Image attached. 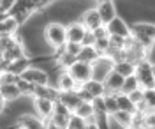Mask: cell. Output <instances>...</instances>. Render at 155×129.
<instances>
[{"label":"cell","mask_w":155,"mask_h":129,"mask_svg":"<svg viewBox=\"0 0 155 129\" xmlns=\"http://www.w3.org/2000/svg\"><path fill=\"white\" fill-rule=\"evenodd\" d=\"M141 129H150V127H141Z\"/></svg>","instance_id":"f35d334b"},{"label":"cell","mask_w":155,"mask_h":129,"mask_svg":"<svg viewBox=\"0 0 155 129\" xmlns=\"http://www.w3.org/2000/svg\"><path fill=\"white\" fill-rule=\"evenodd\" d=\"M94 48H95V51L101 55V57H104V55H106V51H107V48H109V37L95 39V42H94Z\"/></svg>","instance_id":"83f0119b"},{"label":"cell","mask_w":155,"mask_h":129,"mask_svg":"<svg viewBox=\"0 0 155 129\" xmlns=\"http://www.w3.org/2000/svg\"><path fill=\"white\" fill-rule=\"evenodd\" d=\"M94 42H95V37H94V34H92V32H85V36H83V41H81V46H94Z\"/></svg>","instance_id":"d590c367"},{"label":"cell","mask_w":155,"mask_h":129,"mask_svg":"<svg viewBox=\"0 0 155 129\" xmlns=\"http://www.w3.org/2000/svg\"><path fill=\"white\" fill-rule=\"evenodd\" d=\"M99 59H101V55L95 51L94 46H81V50L78 53V60H79V62H85L88 66H92V64L97 62Z\"/></svg>","instance_id":"ac0fdd59"},{"label":"cell","mask_w":155,"mask_h":129,"mask_svg":"<svg viewBox=\"0 0 155 129\" xmlns=\"http://www.w3.org/2000/svg\"><path fill=\"white\" fill-rule=\"evenodd\" d=\"M95 11L99 14V20L101 23L106 27L111 20H115L118 16V11H116V4L111 0H102V2H97L95 4Z\"/></svg>","instance_id":"8992f818"},{"label":"cell","mask_w":155,"mask_h":129,"mask_svg":"<svg viewBox=\"0 0 155 129\" xmlns=\"http://www.w3.org/2000/svg\"><path fill=\"white\" fill-rule=\"evenodd\" d=\"M78 21L85 27L87 32H94V30H97L99 27H102V23H101V20H99V14H97L95 7H90V9L83 11Z\"/></svg>","instance_id":"8fae6325"},{"label":"cell","mask_w":155,"mask_h":129,"mask_svg":"<svg viewBox=\"0 0 155 129\" xmlns=\"http://www.w3.org/2000/svg\"><path fill=\"white\" fill-rule=\"evenodd\" d=\"M14 124H16V127H21V129H44V122L39 119L37 115H32V113L18 115Z\"/></svg>","instance_id":"7c38bea8"},{"label":"cell","mask_w":155,"mask_h":129,"mask_svg":"<svg viewBox=\"0 0 155 129\" xmlns=\"http://www.w3.org/2000/svg\"><path fill=\"white\" fill-rule=\"evenodd\" d=\"M92 34H94V37H95V39H102V37H109V36H107V30H106V27H104V25H102V27H99L97 30H94Z\"/></svg>","instance_id":"8d00e7d4"},{"label":"cell","mask_w":155,"mask_h":129,"mask_svg":"<svg viewBox=\"0 0 155 129\" xmlns=\"http://www.w3.org/2000/svg\"><path fill=\"white\" fill-rule=\"evenodd\" d=\"M79 89L83 90L85 94H88L92 99H97V97H104L106 96V89H104V85H102V81H99V80H88L87 83H83Z\"/></svg>","instance_id":"5bb4252c"},{"label":"cell","mask_w":155,"mask_h":129,"mask_svg":"<svg viewBox=\"0 0 155 129\" xmlns=\"http://www.w3.org/2000/svg\"><path fill=\"white\" fill-rule=\"evenodd\" d=\"M129 99H130V103H132L134 106L139 104V103L143 101V90L137 89V90H134V92H130V94H129Z\"/></svg>","instance_id":"1f68e13d"},{"label":"cell","mask_w":155,"mask_h":129,"mask_svg":"<svg viewBox=\"0 0 155 129\" xmlns=\"http://www.w3.org/2000/svg\"><path fill=\"white\" fill-rule=\"evenodd\" d=\"M134 76L139 83L141 90H152L155 87V76H153V64L146 62L145 59L139 60L134 66Z\"/></svg>","instance_id":"3957f363"},{"label":"cell","mask_w":155,"mask_h":129,"mask_svg":"<svg viewBox=\"0 0 155 129\" xmlns=\"http://www.w3.org/2000/svg\"><path fill=\"white\" fill-rule=\"evenodd\" d=\"M67 129H85V120L76 117L74 113H71L69 122H67Z\"/></svg>","instance_id":"f546056e"},{"label":"cell","mask_w":155,"mask_h":129,"mask_svg":"<svg viewBox=\"0 0 155 129\" xmlns=\"http://www.w3.org/2000/svg\"><path fill=\"white\" fill-rule=\"evenodd\" d=\"M85 32H87V30H85V27H83L79 21L72 20L65 25V39H67V42H71V44H79V46H81V41H83Z\"/></svg>","instance_id":"ba28073f"},{"label":"cell","mask_w":155,"mask_h":129,"mask_svg":"<svg viewBox=\"0 0 155 129\" xmlns=\"http://www.w3.org/2000/svg\"><path fill=\"white\" fill-rule=\"evenodd\" d=\"M137 89H139V83H137L136 76H129V78L124 80V85H122V94L129 96L130 92H134V90H137Z\"/></svg>","instance_id":"4316f807"},{"label":"cell","mask_w":155,"mask_h":129,"mask_svg":"<svg viewBox=\"0 0 155 129\" xmlns=\"http://www.w3.org/2000/svg\"><path fill=\"white\" fill-rule=\"evenodd\" d=\"M102 101H104V108H106L107 117L115 115L116 111H118V106H116V99H115V96H111V94H106V96L102 97Z\"/></svg>","instance_id":"484cf974"},{"label":"cell","mask_w":155,"mask_h":129,"mask_svg":"<svg viewBox=\"0 0 155 129\" xmlns=\"http://www.w3.org/2000/svg\"><path fill=\"white\" fill-rule=\"evenodd\" d=\"M5 104H7V103H5V101L2 99V96H0V113H2L4 110H5Z\"/></svg>","instance_id":"74e56055"},{"label":"cell","mask_w":155,"mask_h":129,"mask_svg":"<svg viewBox=\"0 0 155 129\" xmlns=\"http://www.w3.org/2000/svg\"><path fill=\"white\" fill-rule=\"evenodd\" d=\"M116 99V106H118V111H127V113H136V106L130 103V99H129V96H125V94H116L115 96Z\"/></svg>","instance_id":"44dd1931"},{"label":"cell","mask_w":155,"mask_h":129,"mask_svg":"<svg viewBox=\"0 0 155 129\" xmlns=\"http://www.w3.org/2000/svg\"><path fill=\"white\" fill-rule=\"evenodd\" d=\"M130 37L141 48H152L155 41V25L152 21H137L130 25Z\"/></svg>","instance_id":"7a4b0ae2"},{"label":"cell","mask_w":155,"mask_h":129,"mask_svg":"<svg viewBox=\"0 0 155 129\" xmlns=\"http://www.w3.org/2000/svg\"><path fill=\"white\" fill-rule=\"evenodd\" d=\"M69 117H71V115H55V113H53V115L49 117V120H51L58 129H67Z\"/></svg>","instance_id":"f1b7e54d"},{"label":"cell","mask_w":155,"mask_h":129,"mask_svg":"<svg viewBox=\"0 0 155 129\" xmlns=\"http://www.w3.org/2000/svg\"><path fill=\"white\" fill-rule=\"evenodd\" d=\"M92 108H94V115H107L106 113V108H104V101L102 97H97V99L92 101Z\"/></svg>","instance_id":"4dcf8cb0"},{"label":"cell","mask_w":155,"mask_h":129,"mask_svg":"<svg viewBox=\"0 0 155 129\" xmlns=\"http://www.w3.org/2000/svg\"><path fill=\"white\" fill-rule=\"evenodd\" d=\"M49 85H53L58 92H72V90H78V85L72 81V78L69 76L67 71H60L57 76L49 81Z\"/></svg>","instance_id":"9c48e42d"},{"label":"cell","mask_w":155,"mask_h":129,"mask_svg":"<svg viewBox=\"0 0 155 129\" xmlns=\"http://www.w3.org/2000/svg\"><path fill=\"white\" fill-rule=\"evenodd\" d=\"M64 50L67 51L69 55H72V57H76V59H78V53H79V50H81V46H79V44H71V42H65Z\"/></svg>","instance_id":"836d02e7"},{"label":"cell","mask_w":155,"mask_h":129,"mask_svg":"<svg viewBox=\"0 0 155 129\" xmlns=\"http://www.w3.org/2000/svg\"><path fill=\"white\" fill-rule=\"evenodd\" d=\"M76 117H79V119H83V120H88V119H92L94 117V108H92V103H79L78 104V108L72 111Z\"/></svg>","instance_id":"cb8c5ba5"},{"label":"cell","mask_w":155,"mask_h":129,"mask_svg":"<svg viewBox=\"0 0 155 129\" xmlns=\"http://www.w3.org/2000/svg\"><path fill=\"white\" fill-rule=\"evenodd\" d=\"M32 99H49L53 103L58 101V90L53 87V85H41V87H35L34 89V96Z\"/></svg>","instance_id":"9a60e30c"},{"label":"cell","mask_w":155,"mask_h":129,"mask_svg":"<svg viewBox=\"0 0 155 129\" xmlns=\"http://www.w3.org/2000/svg\"><path fill=\"white\" fill-rule=\"evenodd\" d=\"M153 89L152 90H143V101H145L146 104H148V106H153L155 108V104H153Z\"/></svg>","instance_id":"e575fe53"},{"label":"cell","mask_w":155,"mask_h":129,"mask_svg":"<svg viewBox=\"0 0 155 129\" xmlns=\"http://www.w3.org/2000/svg\"><path fill=\"white\" fill-rule=\"evenodd\" d=\"M109 119L115 122L116 127H120V129H129L132 115H130V113H127V111H116L115 115H111Z\"/></svg>","instance_id":"7402d4cb"},{"label":"cell","mask_w":155,"mask_h":129,"mask_svg":"<svg viewBox=\"0 0 155 129\" xmlns=\"http://www.w3.org/2000/svg\"><path fill=\"white\" fill-rule=\"evenodd\" d=\"M28 67H32V59H28V57H23V59H19V60L11 62L9 67H7V73H11V74H16V76H21V74L28 69Z\"/></svg>","instance_id":"d6986e66"},{"label":"cell","mask_w":155,"mask_h":129,"mask_svg":"<svg viewBox=\"0 0 155 129\" xmlns=\"http://www.w3.org/2000/svg\"><path fill=\"white\" fill-rule=\"evenodd\" d=\"M124 80L120 74H116L115 71L111 69L107 73L104 80H102V85H104V89H106V94H111V96H116V94H120L122 92V85H124Z\"/></svg>","instance_id":"30bf717a"},{"label":"cell","mask_w":155,"mask_h":129,"mask_svg":"<svg viewBox=\"0 0 155 129\" xmlns=\"http://www.w3.org/2000/svg\"><path fill=\"white\" fill-rule=\"evenodd\" d=\"M0 96H2V99L5 101L7 104L14 103V101H18L21 97V94H19L16 85H0Z\"/></svg>","instance_id":"ffe728a7"},{"label":"cell","mask_w":155,"mask_h":129,"mask_svg":"<svg viewBox=\"0 0 155 129\" xmlns=\"http://www.w3.org/2000/svg\"><path fill=\"white\" fill-rule=\"evenodd\" d=\"M67 73L78 87H81L83 83H87L88 80H92V66H88L85 62H79V60H76V62L69 67Z\"/></svg>","instance_id":"277c9868"},{"label":"cell","mask_w":155,"mask_h":129,"mask_svg":"<svg viewBox=\"0 0 155 129\" xmlns=\"http://www.w3.org/2000/svg\"><path fill=\"white\" fill-rule=\"evenodd\" d=\"M32 104H34V110L41 120H48L51 115H53V108H55V103L49 99H32Z\"/></svg>","instance_id":"4fadbf2b"},{"label":"cell","mask_w":155,"mask_h":129,"mask_svg":"<svg viewBox=\"0 0 155 129\" xmlns=\"http://www.w3.org/2000/svg\"><path fill=\"white\" fill-rule=\"evenodd\" d=\"M23 57H27V50H25V46H23V44H18L16 41H14V44L11 46L9 50L2 55V59L7 60L9 64H11V62H14V60L23 59Z\"/></svg>","instance_id":"e0dca14e"},{"label":"cell","mask_w":155,"mask_h":129,"mask_svg":"<svg viewBox=\"0 0 155 129\" xmlns=\"http://www.w3.org/2000/svg\"><path fill=\"white\" fill-rule=\"evenodd\" d=\"M14 2L12 0H0V14H9Z\"/></svg>","instance_id":"d6a6232c"},{"label":"cell","mask_w":155,"mask_h":129,"mask_svg":"<svg viewBox=\"0 0 155 129\" xmlns=\"http://www.w3.org/2000/svg\"><path fill=\"white\" fill-rule=\"evenodd\" d=\"M16 87H18L19 94H21V97H28V99H32V96H34V85H30L28 81H25V80H18V83H16Z\"/></svg>","instance_id":"d4e9b609"},{"label":"cell","mask_w":155,"mask_h":129,"mask_svg":"<svg viewBox=\"0 0 155 129\" xmlns=\"http://www.w3.org/2000/svg\"><path fill=\"white\" fill-rule=\"evenodd\" d=\"M19 78L25 80V81H28L30 85H34V87L49 85V76H48V73L42 69V67H35V66L28 67V69L25 71V73H23Z\"/></svg>","instance_id":"5b68a950"},{"label":"cell","mask_w":155,"mask_h":129,"mask_svg":"<svg viewBox=\"0 0 155 129\" xmlns=\"http://www.w3.org/2000/svg\"><path fill=\"white\" fill-rule=\"evenodd\" d=\"M106 30H107V36H113V37L125 39V37L130 36V25L124 18H120V16H116L115 20L109 21L106 25Z\"/></svg>","instance_id":"52a82bcc"},{"label":"cell","mask_w":155,"mask_h":129,"mask_svg":"<svg viewBox=\"0 0 155 129\" xmlns=\"http://www.w3.org/2000/svg\"><path fill=\"white\" fill-rule=\"evenodd\" d=\"M113 71L116 74H120L122 78H129V76H134V64L130 62H118V64H113Z\"/></svg>","instance_id":"603a6c76"},{"label":"cell","mask_w":155,"mask_h":129,"mask_svg":"<svg viewBox=\"0 0 155 129\" xmlns=\"http://www.w3.org/2000/svg\"><path fill=\"white\" fill-rule=\"evenodd\" d=\"M58 103H62V104L72 113V111L78 108V104L81 103V99H79V96H78L76 90H72V92H58Z\"/></svg>","instance_id":"2e32d148"},{"label":"cell","mask_w":155,"mask_h":129,"mask_svg":"<svg viewBox=\"0 0 155 129\" xmlns=\"http://www.w3.org/2000/svg\"><path fill=\"white\" fill-rule=\"evenodd\" d=\"M42 39L49 46V50L55 51L65 46V23L62 21H49L42 29Z\"/></svg>","instance_id":"6da1fadb"}]
</instances>
